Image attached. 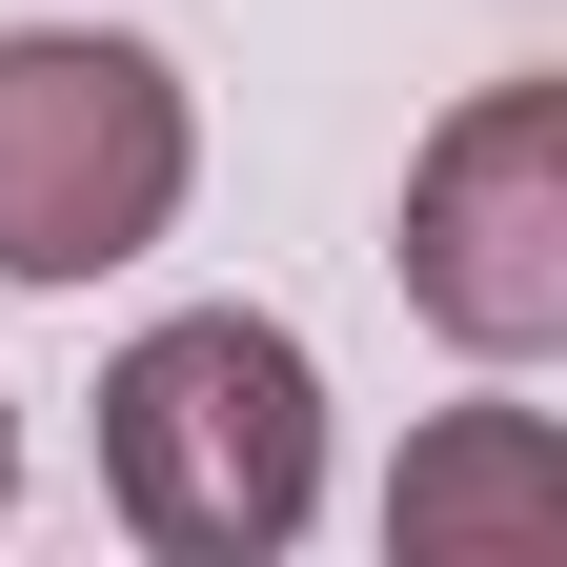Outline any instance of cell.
<instances>
[{"mask_svg": "<svg viewBox=\"0 0 567 567\" xmlns=\"http://www.w3.org/2000/svg\"><path fill=\"white\" fill-rule=\"evenodd\" d=\"M203 102L122 21H0V284H102L183 224Z\"/></svg>", "mask_w": 567, "mask_h": 567, "instance_id": "7a4b0ae2", "label": "cell"}, {"mask_svg": "<svg viewBox=\"0 0 567 567\" xmlns=\"http://www.w3.org/2000/svg\"><path fill=\"white\" fill-rule=\"evenodd\" d=\"M405 305L466 365L567 344V82H466L405 163Z\"/></svg>", "mask_w": 567, "mask_h": 567, "instance_id": "3957f363", "label": "cell"}, {"mask_svg": "<svg viewBox=\"0 0 567 567\" xmlns=\"http://www.w3.org/2000/svg\"><path fill=\"white\" fill-rule=\"evenodd\" d=\"M0 507H21V405H0Z\"/></svg>", "mask_w": 567, "mask_h": 567, "instance_id": "5b68a950", "label": "cell"}, {"mask_svg": "<svg viewBox=\"0 0 567 567\" xmlns=\"http://www.w3.org/2000/svg\"><path fill=\"white\" fill-rule=\"evenodd\" d=\"M547 527H567L547 405H446L405 446V486H385V547H547Z\"/></svg>", "mask_w": 567, "mask_h": 567, "instance_id": "277c9868", "label": "cell"}, {"mask_svg": "<svg viewBox=\"0 0 567 567\" xmlns=\"http://www.w3.org/2000/svg\"><path fill=\"white\" fill-rule=\"evenodd\" d=\"M102 507L163 567H284L324 507V365L264 305H183L102 365Z\"/></svg>", "mask_w": 567, "mask_h": 567, "instance_id": "6da1fadb", "label": "cell"}]
</instances>
